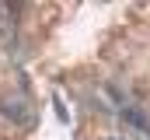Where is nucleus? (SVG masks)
<instances>
[{"label":"nucleus","instance_id":"nucleus-1","mask_svg":"<svg viewBox=\"0 0 150 140\" xmlns=\"http://www.w3.org/2000/svg\"><path fill=\"white\" fill-rule=\"evenodd\" d=\"M0 112H4V116H11V119H18L21 126H32V123H35V119H32V112L25 109L21 98H4V102H0Z\"/></svg>","mask_w":150,"mask_h":140},{"label":"nucleus","instance_id":"nucleus-2","mask_svg":"<svg viewBox=\"0 0 150 140\" xmlns=\"http://www.w3.org/2000/svg\"><path fill=\"white\" fill-rule=\"evenodd\" d=\"M122 119L133 126V130H150V123H147V116L143 112H136V109H122Z\"/></svg>","mask_w":150,"mask_h":140},{"label":"nucleus","instance_id":"nucleus-3","mask_svg":"<svg viewBox=\"0 0 150 140\" xmlns=\"http://www.w3.org/2000/svg\"><path fill=\"white\" fill-rule=\"evenodd\" d=\"M52 112H56V119H59V123H70V112H67V105L59 102V98H52Z\"/></svg>","mask_w":150,"mask_h":140},{"label":"nucleus","instance_id":"nucleus-4","mask_svg":"<svg viewBox=\"0 0 150 140\" xmlns=\"http://www.w3.org/2000/svg\"><path fill=\"white\" fill-rule=\"evenodd\" d=\"M108 140H119V137H108Z\"/></svg>","mask_w":150,"mask_h":140}]
</instances>
